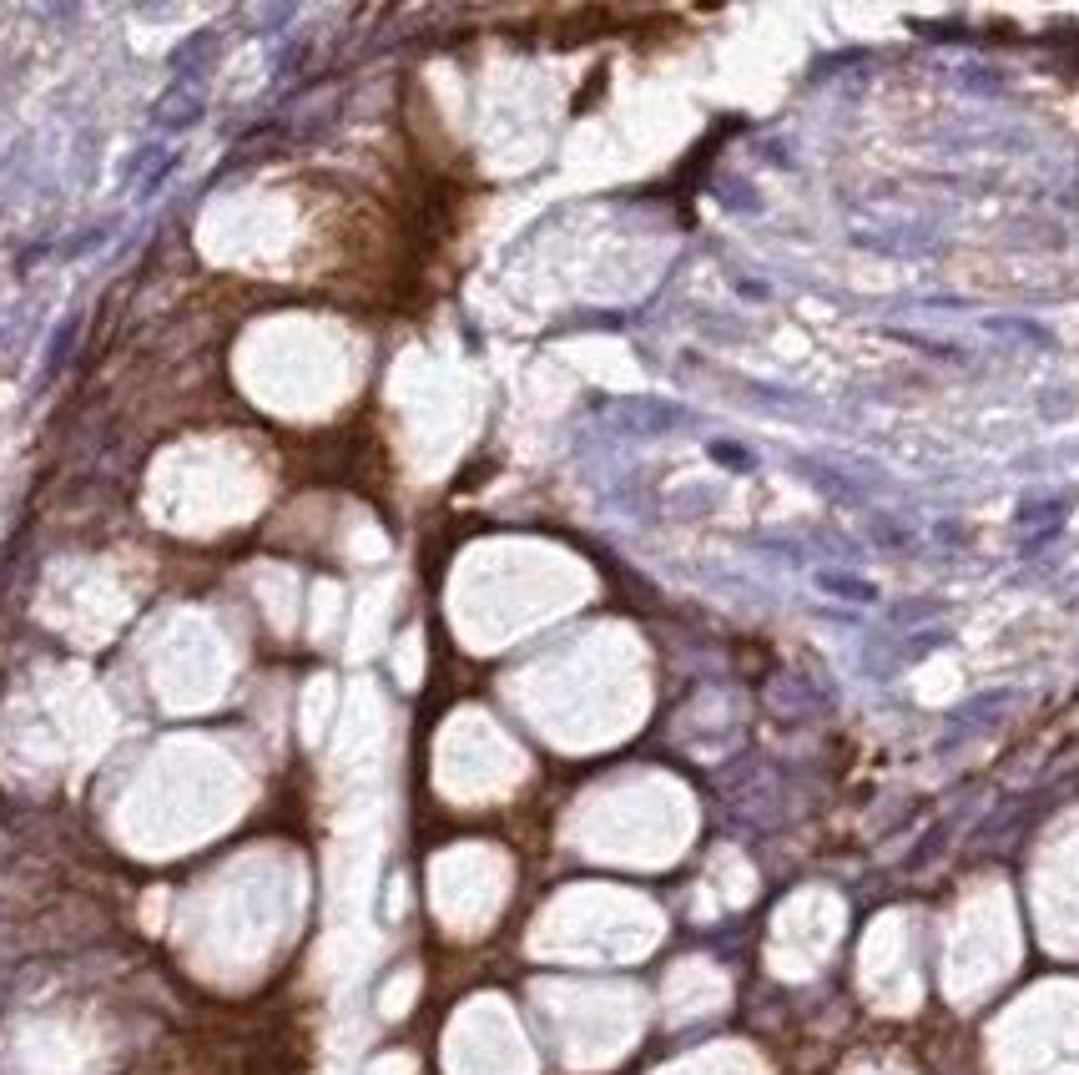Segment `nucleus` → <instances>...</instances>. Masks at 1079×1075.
<instances>
[{
	"instance_id": "obj_1",
	"label": "nucleus",
	"mask_w": 1079,
	"mask_h": 1075,
	"mask_svg": "<svg viewBox=\"0 0 1079 1075\" xmlns=\"http://www.w3.org/2000/svg\"><path fill=\"white\" fill-rule=\"evenodd\" d=\"M76 328H81V318H66V328H61V338H50V374H56V369H61V363H66V354H71V338H76Z\"/></svg>"
}]
</instances>
